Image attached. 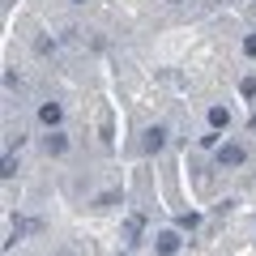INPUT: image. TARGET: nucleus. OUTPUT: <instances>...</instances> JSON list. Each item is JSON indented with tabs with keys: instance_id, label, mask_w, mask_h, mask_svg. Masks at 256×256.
<instances>
[{
	"instance_id": "obj_1",
	"label": "nucleus",
	"mask_w": 256,
	"mask_h": 256,
	"mask_svg": "<svg viewBox=\"0 0 256 256\" xmlns=\"http://www.w3.org/2000/svg\"><path fill=\"white\" fill-rule=\"evenodd\" d=\"M214 162L226 166V171H230V166H244V162H248V150L239 146V141H222V146L214 150Z\"/></svg>"
},
{
	"instance_id": "obj_2",
	"label": "nucleus",
	"mask_w": 256,
	"mask_h": 256,
	"mask_svg": "<svg viewBox=\"0 0 256 256\" xmlns=\"http://www.w3.org/2000/svg\"><path fill=\"white\" fill-rule=\"evenodd\" d=\"M180 244H184L180 230H158V235H154V252L158 256H175V252H180Z\"/></svg>"
},
{
	"instance_id": "obj_3",
	"label": "nucleus",
	"mask_w": 256,
	"mask_h": 256,
	"mask_svg": "<svg viewBox=\"0 0 256 256\" xmlns=\"http://www.w3.org/2000/svg\"><path fill=\"white\" fill-rule=\"evenodd\" d=\"M43 154H52V158H64V154H68V137H64L60 128H52V132L43 137Z\"/></svg>"
},
{
	"instance_id": "obj_4",
	"label": "nucleus",
	"mask_w": 256,
	"mask_h": 256,
	"mask_svg": "<svg viewBox=\"0 0 256 256\" xmlns=\"http://www.w3.org/2000/svg\"><path fill=\"white\" fill-rule=\"evenodd\" d=\"M60 120H64V107H60V102H43V107H38V124H43L47 132L60 128Z\"/></svg>"
},
{
	"instance_id": "obj_5",
	"label": "nucleus",
	"mask_w": 256,
	"mask_h": 256,
	"mask_svg": "<svg viewBox=\"0 0 256 256\" xmlns=\"http://www.w3.org/2000/svg\"><path fill=\"white\" fill-rule=\"evenodd\" d=\"M141 146H146V154H158V150L166 146V128H146V141H141Z\"/></svg>"
},
{
	"instance_id": "obj_6",
	"label": "nucleus",
	"mask_w": 256,
	"mask_h": 256,
	"mask_svg": "<svg viewBox=\"0 0 256 256\" xmlns=\"http://www.w3.org/2000/svg\"><path fill=\"white\" fill-rule=\"evenodd\" d=\"M141 226H146V218H141V214H128V222H124V239L128 244H141Z\"/></svg>"
},
{
	"instance_id": "obj_7",
	"label": "nucleus",
	"mask_w": 256,
	"mask_h": 256,
	"mask_svg": "<svg viewBox=\"0 0 256 256\" xmlns=\"http://www.w3.org/2000/svg\"><path fill=\"white\" fill-rule=\"evenodd\" d=\"M210 128L214 132H226L230 128V111L226 107H210Z\"/></svg>"
},
{
	"instance_id": "obj_8",
	"label": "nucleus",
	"mask_w": 256,
	"mask_h": 256,
	"mask_svg": "<svg viewBox=\"0 0 256 256\" xmlns=\"http://www.w3.org/2000/svg\"><path fill=\"white\" fill-rule=\"evenodd\" d=\"M175 222H180V230H196L201 226V214H180Z\"/></svg>"
},
{
	"instance_id": "obj_9",
	"label": "nucleus",
	"mask_w": 256,
	"mask_h": 256,
	"mask_svg": "<svg viewBox=\"0 0 256 256\" xmlns=\"http://www.w3.org/2000/svg\"><path fill=\"white\" fill-rule=\"evenodd\" d=\"M0 175H4V180H13V175H18V158H13V154H4V162H0Z\"/></svg>"
},
{
	"instance_id": "obj_10",
	"label": "nucleus",
	"mask_w": 256,
	"mask_h": 256,
	"mask_svg": "<svg viewBox=\"0 0 256 256\" xmlns=\"http://www.w3.org/2000/svg\"><path fill=\"white\" fill-rule=\"evenodd\" d=\"M239 94H244V98H256V77H244V82H239Z\"/></svg>"
},
{
	"instance_id": "obj_11",
	"label": "nucleus",
	"mask_w": 256,
	"mask_h": 256,
	"mask_svg": "<svg viewBox=\"0 0 256 256\" xmlns=\"http://www.w3.org/2000/svg\"><path fill=\"white\" fill-rule=\"evenodd\" d=\"M244 52H248V56H256V34H248V38H244Z\"/></svg>"
},
{
	"instance_id": "obj_12",
	"label": "nucleus",
	"mask_w": 256,
	"mask_h": 256,
	"mask_svg": "<svg viewBox=\"0 0 256 256\" xmlns=\"http://www.w3.org/2000/svg\"><path fill=\"white\" fill-rule=\"evenodd\" d=\"M56 256H73V252H68V248H64V252H56Z\"/></svg>"
},
{
	"instance_id": "obj_13",
	"label": "nucleus",
	"mask_w": 256,
	"mask_h": 256,
	"mask_svg": "<svg viewBox=\"0 0 256 256\" xmlns=\"http://www.w3.org/2000/svg\"><path fill=\"white\" fill-rule=\"evenodd\" d=\"M73 4H86V0H73Z\"/></svg>"
},
{
	"instance_id": "obj_14",
	"label": "nucleus",
	"mask_w": 256,
	"mask_h": 256,
	"mask_svg": "<svg viewBox=\"0 0 256 256\" xmlns=\"http://www.w3.org/2000/svg\"><path fill=\"white\" fill-rule=\"evenodd\" d=\"M171 4H180V0H171Z\"/></svg>"
}]
</instances>
